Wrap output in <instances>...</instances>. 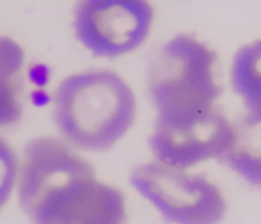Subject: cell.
<instances>
[{
	"label": "cell",
	"mask_w": 261,
	"mask_h": 224,
	"mask_svg": "<svg viewBox=\"0 0 261 224\" xmlns=\"http://www.w3.org/2000/svg\"><path fill=\"white\" fill-rule=\"evenodd\" d=\"M17 195L34 224H124L126 198L97 178L94 166L63 138L37 137L19 161Z\"/></svg>",
	"instance_id": "obj_1"
},
{
	"label": "cell",
	"mask_w": 261,
	"mask_h": 224,
	"mask_svg": "<svg viewBox=\"0 0 261 224\" xmlns=\"http://www.w3.org/2000/svg\"><path fill=\"white\" fill-rule=\"evenodd\" d=\"M53 119L62 138L77 151L105 152L133 128L137 98L111 69H85L65 77L53 94Z\"/></svg>",
	"instance_id": "obj_2"
},
{
	"label": "cell",
	"mask_w": 261,
	"mask_h": 224,
	"mask_svg": "<svg viewBox=\"0 0 261 224\" xmlns=\"http://www.w3.org/2000/svg\"><path fill=\"white\" fill-rule=\"evenodd\" d=\"M217 52L192 34L165 42L148 66V94L157 119H178L217 106Z\"/></svg>",
	"instance_id": "obj_3"
},
{
	"label": "cell",
	"mask_w": 261,
	"mask_h": 224,
	"mask_svg": "<svg viewBox=\"0 0 261 224\" xmlns=\"http://www.w3.org/2000/svg\"><path fill=\"white\" fill-rule=\"evenodd\" d=\"M130 184L171 224H218L227 210L221 189L207 177L157 160L137 166Z\"/></svg>",
	"instance_id": "obj_4"
},
{
	"label": "cell",
	"mask_w": 261,
	"mask_h": 224,
	"mask_svg": "<svg viewBox=\"0 0 261 224\" xmlns=\"http://www.w3.org/2000/svg\"><path fill=\"white\" fill-rule=\"evenodd\" d=\"M154 20L155 10L149 0H77L72 31L91 55L114 60L140 49Z\"/></svg>",
	"instance_id": "obj_5"
},
{
	"label": "cell",
	"mask_w": 261,
	"mask_h": 224,
	"mask_svg": "<svg viewBox=\"0 0 261 224\" xmlns=\"http://www.w3.org/2000/svg\"><path fill=\"white\" fill-rule=\"evenodd\" d=\"M232 135V122L214 106L178 119H155L149 137L154 160L192 169L209 160H221Z\"/></svg>",
	"instance_id": "obj_6"
},
{
	"label": "cell",
	"mask_w": 261,
	"mask_h": 224,
	"mask_svg": "<svg viewBox=\"0 0 261 224\" xmlns=\"http://www.w3.org/2000/svg\"><path fill=\"white\" fill-rule=\"evenodd\" d=\"M221 161L246 183L261 189V109L247 110L232 123V135Z\"/></svg>",
	"instance_id": "obj_7"
},
{
	"label": "cell",
	"mask_w": 261,
	"mask_h": 224,
	"mask_svg": "<svg viewBox=\"0 0 261 224\" xmlns=\"http://www.w3.org/2000/svg\"><path fill=\"white\" fill-rule=\"evenodd\" d=\"M230 85L247 110L261 109V39L243 45L235 52Z\"/></svg>",
	"instance_id": "obj_8"
},
{
	"label": "cell",
	"mask_w": 261,
	"mask_h": 224,
	"mask_svg": "<svg viewBox=\"0 0 261 224\" xmlns=\"http://www.w3.org/2000/svg\"><path fill=\"white\" fill-rule=\"evenodd\" d=\"M22 74H0V129L17 125L23 116Z\"/></svg>",
	"instance_id": "obj_9"
},
{
	"label": "cell",
	"mask_w": 261,
	"mask_h": 224,
	"mask_svg": "<svg viewBox=\"0 0 261 224\" xmlns=\"http://www.w3.org/2000/svg\"><path fill=\"white\" fill-rule=\"evenodd\" d=\"M19 175V157L13 146L0 137V210L10 201Z\"/></svg>",
	"instance_id": "obj_10"
}]
</instances>
